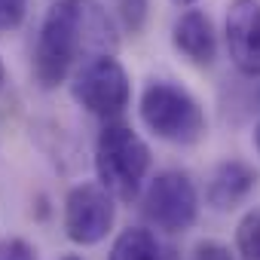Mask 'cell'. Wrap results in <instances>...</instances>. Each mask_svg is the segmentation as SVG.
I'll return each mask as SVG.
<instances>
[{
  "label": "cell",
  "instance_id": "cell-2",
  "mask_svg": "<svg viewBox=\"0 0 260 260\" xmlns=\"http://www.w3.org/2000/svg\"><path fill=\"white\" fill-rule=\"evenodd\" d=\"M150 172V150L132 125L110 119L95 138V175L98 184L119 202L138 199Z\"/></svg>",
  "mask_w": 260,
  "mask_h": 260
},
{
  "label": "cell",
  "instance_id": "cell-5",
  "mask_svg": "<svg viewBox=\"0 0 260 260\" xmlns=\"http://www.w3.org/2000/svg\"><path fill=\"white\" fill-rule=\"evenodd\" d=\"M199 214V193L187 172H159L147 193H144V217L166 230V233H184L196 223Z\"/></svg>",
  "mask_w": 260,
  "mask_h": 260
},
{
  "label": "cell",
  "instance_id": "cell-16",
  "mask_svg": "<svg viewBox=\"0 0 260 260\" xmlns=\"http://www.w3.org/2000/svg\"><path fill=\"white\" fill-rule=\"evenodd\" d=\"M4 77H7V71H4V58H0V86H4Z\"/></svg>",
  "mask_w": 260,
  "mask_h": 260
},
{
  "label": "cell",
  "instance_id": "cell-1",
  "mask_svg": "<svg viewBox=\"0 0 260 260\" xmlns=\"http://www.w3.org/2000/svg\"><path fill=\"white\" fill-rule=\"evenodd\" d=\"M119 46V34L107 10L95 0H55L46 10L37 49H34V74L43 89L64 83L86 61L98 55H113Z\"/></svg>",
  "mask_w": 260,
  "mask_h": 260
},
{
  "label": "cell",
  "instance_id": "cell-17",
  "mask_svg": "<svg viewBox=\"0 0 260 260\" xmlns=\"http://www.w3.org/2000/svg\"><path fill=\"white\" fill-rule=\"evenodd\" d=\"M175 4H181V7H190V4H196V0H175Z\"/></svg>",
  "mask_w": 260,
  "mask_h": 260
},
{
  "label": "cell",
  "instance_id": "cell-9",
  "mask_svg": "<svg viewBox=\"0 0 260 260\" xmlns=\"http://www.w3.org/2000/svg\"><path fill=\"white\" fill-rule=\"evenodd\" d=\"M172 40H175V49H178L181 55H187L193 64H211V61H214L217 40H214L211 19H208L205 13L187 10V13L175 22Z\"/></svg>",
  "mask_w": 260,
  "mask_h": 260
},
{
  "label": "cell",
  "instance_id": "cell-13",
  "mask_svg": "<svg viewBox=\"0 0 260 260\" xmlns=\"http://www.w3.org/2000/svg\"><path fill=\"white\" fill-rule=\"evenodd\" d=\"M0 260H37V251L25 239H0Z\"/></svg>",
  "mask_w": 260,
  "mask_h": 260
},
{
  "label": "cell",
  "instance_id": "cell-18",
  "mask_svg": "<svg viewBox=\"0 0 260 260\" xmlns=\"http://www.w3.org/2000/svg\"><path fill=\"white\" fill-rule=\"evenodd\" d=\"M61 260H83V257H77V254H68V257H61Z\"/></svg>",
  "mask_w": 260,
  "mask_h": 260
},
{
  "label": "cell",
  "instance_id": "cell-4",
  "mask_svg": "<svg viewBox=\"0 0 260 260\" xmlns=\"http://www.w3.org/2000/svg\"><path fill=\"white\" fill-rule=\"evenodd\" d=\"M71 95L83 110L110 122L128 107L132 83L116 55H98L71 77Z\"/></svg>",
  "mask_w": 260,
  "mask_h": 260
},
{
  "label": "cell",
  "instance_id": "cell-8",
  "mask_svg": "<svg viewBox=\"0 0 260 260\" xmlns=\"http://www.w3.org/2000/svg\"><path fill=\"white\" fill-rule=\"evenodd\" d=\"M254 184H257V172L248 162L230 159V162H220L214 169V175L208 181V190H205V199H208L211 208L230 211L251 193Z\"/></svg>",
  "mask_w": 260,
  "mask_h": 260
},
{
  "label": "cell",
  "instance_id": "cell-6",
  "mask_svg": "<svg viewBox=\"0 0 260 260\" xmlns=\"http://www.w3.org/2000/svg\"><path fill=\"white\" fill-rule=\"evenodd\" d=\"M113 196L101 184H77L64 196V236L74 245H98L113 230Z\"/></svg>",
  "mask_w": 260,
  "mask_h": 260
},
{
  "label": "cell",
  "instance_id": "cell-11",
  "mask_svg": "<svg viewBox=\"0 0 260 260\" xmlns=\"http://www.w3.org/2000/svg\"><path fill=\"white\" fill-rule=\"evenodd\" d=\"M236 254L239 260H260V205L251 208L236 226Z\"/></svg>",
  "mask_w": 260,
  "mask_h": 260
},
{
  "label": "cell",
  "instance_id": "cell-14",
  "mask_svg": "<svg viewBox=\"0 0 260 260\" xmlns=\"http://www.w3.org/2000/svg\"><path fill=\"white\" fill-rule=\"evenodd\" d=\"M190 260H233V254H230V248L226 245H220V242H199L196 248H193V254H190Z\"/></svg>",
  "mask_w": 260,
  "mask_h": 260
},
{
  "label": "cell",
  "instance_id": "cell-3",
  "mask_svg": "<svg viewBox=\"0 0 260 260\" xmlns=\"http://www.w3.org/2000/svg\"><path fill=\"white\" fill-rule=\"evenodd\" d=\"M141 119L150 132L172 144H196L205 132L199 101L178 83L150 80L141 92Z\"/></svg>",
  "mask_w": 260,
  "mask_h": 260
},
{
  "label": "cell",
  "instance_id": "cell-12",
  "mask_svg": "<svg viewBox=\"0 0 260 260\" xmlns=\"http://www.w3.org/2000/svg\"><path fill=\"white\" fill-rule=\"evenodd\" d=\"M28 13V0H0V31L19 28Z\"/></svg>",
  "mask_w": 260,
  "mask_h": 260
},
{
  "label": "cell",
  "instance_id": "cell-10",
  "mask_svg": "<svg viewBox=\"0 0 260 260\" xmlns=\"http://www.w3.org/2000/svg\"><path fill=\"white\" fill-rule=\"evenodd\" d=\"M107 260H166V254H162V245L156 242V236L150 230L128 226L113 239Z\"/></svg>",
  "mask_w": 260,
  "mask_h": 260
},
{
  "label": "cell",
  "instance_id": "cell-7",
  "mask_svg": "<svg viewBox=\"0 0 260 260\" xmlns=\"http://www.w3.org/2000/svg\"><path fill=\"white\" fill-rule=\"evenodd\" d=\"M226 49L245 77H260V0H230Z\"/></svg>",
  "mask_w": 260,
  "mask_h": 260
},
{
  "label": "cell",
  "instance_id": "cell-15",
  "mask_svg": "<svg viewBox=\"0 0 260 260\" xmlns=\"http://www.w3.org/2000/svg\"><path fill=\"white\" fill-rule=\"evenodd\" d=\"M254 147H257V153H260V122L254 125Z\"/></svg>",
  "mask_w": 260,
  "mask_h": 260
}]
</instances>
